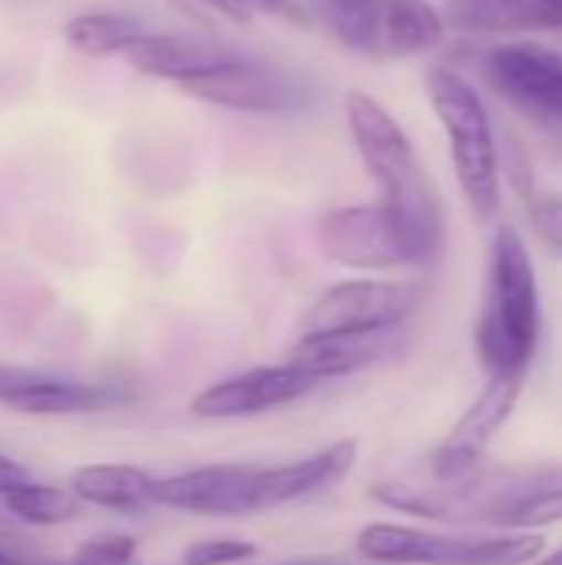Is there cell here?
<instances>
[{"label": "cell", "instance_id": "cell-1", "mask_svg": "<svg viewBox=\"0 0 562 565\" xmlns=\"http://www.w3.org/2000/svg\"><path fill=\"white\" fill-rule=\"evenodd\" d=\"M344 119L368 179L378 185V202L388 205L437 258L444 245V209L404 126L364 89L344 96Z\"/></svg>", "mask_w": 562, "mask_h": 565}, {"label": "cell", "instance_id": "cell-2", "mask_svg": "<svg viewBox=\"0 0 562 565\" xmlns=\"http://www.w3.org/2000/svg\"><path fill=\"white\" fill-rule=\"evenodd\" d=\"M543 338L540 278L517 225H500L490 245L484 311L477 321V358L487 377H523Z\"/></svg>", "mask_w": 562, "mask_h": 565}, {"label": "cell", "instance_id": "cell-3", "mask_svg": "<svg viewBox=\"0 0 562 565\" xmlns=\"http://www.w3.org/2000/svg\"><path fill=\"white\" fill-rule=\"evenodd\" d=\"M427 96L444 129L460 195L477 222H494L503 202V162L480 89L450 66L427 70Z\"/></svg>", "mask_w": 562, "mask_h": 565}, {"label": "cell", "instance_id": "cell-4", "mask_svg": "<svg viewBox=\"0 0 562 565\" xmlns=\"http://www.w3.org/2000/svg\"><path fill=\"white\" fill-rule=\"evenodd\" d=\"M325 30L368 60H417L444 46L447 17L431 0H315Z\"/></svg>", "mask_w": 562, "mask_h": 565}, {"label": "cell", "instance_id": "cell-5", "mask_svg": "<svg viewBox=\"0 0 562 565\" xmlns=\"http://www.w3.org/2000/svg\"><path fill=\"white\" fill-rule=\"evenodd\" d=\"M547 553L537 533L444 536L401 523H371L358 533V556L381 565H530Z\"/></svg>", "mask_w": 562, "mask_h": 565}, {"label": "cell", "instance_id": "cell-6", "mask_svg": "<svg viewBox=\"0 0 562 565\" xmlns=\"http://www.w3.org/2000/svg\"><path fill=\"white\" fill-rule=\"evenodd\" d=\"M321 252L351 271H401L431 265L424 242L381 202L331 209L318 222Z\"/></svg>", "mask_w": 562, "mask_h": 565}, {"label": "cell", "instance_id": "cell-7", "mask_svg": "<svg viewBox=\"0 0 562 565\" xmlns=\"http://www.w3.org/2000/svg\"><path fill=\"white\" fill-rule=\"evenodd\" d=\"M179 89L209 106H222L248 116H291L308 109L315 99V86L305 76L278 63L235 56V53H229L212 70L192 76Z\"/></svg>", "mask_w": 562, "mask_h": 565}, {"label": "cell", "instance_id": "cell-8", "mask_svg": "<svg viewBox=\"0 0 562 565\" xmlns=\"http://www.w3.org/2000/svg\"><path fill=\"white\" fill-rule=\"evenodd\" d=\"M517 477L520 470H487V467L457 480H437L427 473V477H404V480L381 483L371 490V497L391 510L424 520L494 523Z\"/></svg>", "mask_w": 562, "mask_h": 565}, {"label": "cell", "instance_id": "cell-9", "mask_svg": "<svg viewBox=\"0 0 562 565\" xmlns=\"http://www.w3.org/2000/svg\"><path fill=\"white\" fill-rule=\"evenodd\" d=\"M484 83L517 113L562 126V50L537 40L494 43L477 56Z\"/></svg>", "mask_w": 562, "mask_h": 565}, {"label": "cell", "instance_id": "cell-10", "mask_svg": "<svg viewBox=\"0 0 562 565\" xmlns=\"http://www.w3.org/2000/svg\"><path fill=\"white\" fill-rule=\"evenodd\" d=\"M421 298L424 288L411 278H348L311 301L301 334L397 331L417 311Z\"/></svg>", "mask_w": 562, "mask_h": 565}, {"label": "cell", "instance_id": "cell-11", "mask_svg": "<svg viewBox=\"0 0 562 565\" xmlns=\"http://www.w3.org/2000/svg\"><path fill=\"white\" fill-rule=\"evenodd\" d=\"M520 394H523V377H487L477 401L427 457V473L437 480H457L477 473L484 467L487 450L513 417Z\"/></svg>", "mask_w": 562, "mask_h": 565}, {"label": "cell", "instance_id": "cell-12", "mask_svg": "<svg viewBox=\"0 0 562 565\" xmlns=\"http://www.w3.org/2000/svg\"><path fill=\"white\" fill-rule=\"evenodd\" d=\"M321 381L308 371L288 364L272 367H252L232 377L215 381L212 387L199 391L192 397V414L202 420H238V417H258L288 404L305 401Z\"/></svg>", "mask_w": 562, "mask_h": 565}, {"label": "cell", "instance_id": "cell-13", "mask_svg": "<svg viewBox=\"0 0 562 565\" xmlns=\"http://www.w3.org/2000/svg\"><path fill=\"white\" fill-rule=\"evenodd\" d=\"M136 394L119 384H89L70 381L56 374H43L33 367L0 364V407L30 417H73V414H99L129 404Z\"/></svg>", "mask_w": 562, "mask_h": 565}, {"label": "cell", "instance_id": "cell-14", "mask_svg": "<svg viewBox=\"0 0 562 565\" xmlns=\"http://www.w3.org/2000/svg\"><path fill=\"white\" fill-rule=\"evenodd\" d=\"M258 473L252 463H212L195 467L156 483V507L192 513V516H255Z\"/></svg>", "mask_w": 562, "mask_h": 565}, {"label": "cell", "instance_id": "cell-15", "mask_svg": "<svg viewBox=\"0 0 562 565\" xmlns=\"http://www.w3.org/2000/svg\"><path fill=\"white\" fill-rule=\"evenodd\" d=\"M358 463V444L354 440H338L325 450H315L301 460L278 463V467H262L258 473V507L278 510L308 497H318L331 487H338Z\"/></svg>", "mask_w": 562, "mask_h": 565}, {"label": "cell", "instance_id": "cell-16", "mask_svg": "<svg viewBox=\"0 0 562 565\" xmlns=\"http://www.w3.org/2000/svg\"><path fill=\"white\" fill-rule=\"evenodd\" d=\"M447 26L470 36H523L562 30V0H447Z\"/></svg>", "mask_w": 562, "mask_h": 565}, {"label": "cell", "instance_id": "cell-17", "mask_svg": "<svg viewBox=\"0 0 562 565\" xmlns=\"http://www.w3.org/2000/svg\"><path fill=\"white\" fill-rule=\"evenodd\" d=\"M394 348V331H338V334H301L291 348V364L318 377L321 384L331 377L354 374Z\"/></svg>", "mask_w": 562, "mask_h": 565}, {"label": "cell", "instance_id": "cell-18", "mask_svg": "<svg viewBox=\"0 0 562 565\" xmlns=\"http://www.w3.org/2000/svg\"><path fill=\"white\" fill-rule=\"evenodd\" d=\"M123 56L139 73L182 86L192 76H199V73L212 70L215 63H222L229 56V50H222L215 43L192 40V36H179V33H149L146 30Z\"/></svg>", "mask_w": 562, "mask_h": 565}, {"label": "cell", "instance_id": "cell-19", "mask_svg": "<svg viewBox=\"0 0 562 565\" xmlns=\"http://www.w3.org/2000/svg\"><path fill=\"white\" fill-rule=\"evenodd\" d=\"M156 477L132 463H89L70 480V490L83 507H99L113 513H142L156 507Z\"/></svg>", "mask_w": 562, "mask_h": 565}, {"label": "cell", "instance_id": "cell-20", "mask_svg": "<svg viewBox=\"0 0 562 565\" xmlns=\"http://www.w3.org/2000/svg\"><path fill=\"white\" fill-rule=\"evenodd\" d=\"M562 520V467L520 470L513 490L494 516L507 533H533Z\"/></svg>", "mask_w": 562, "mask_h": 565}, {"label": "cell", "instance_id": "cell-21", "mask_svg": "<svg viewBox=\"0 0 562 565\" xmlns=\"http://www.w3.org/2000/svg\"><path fill=\"white\" fill-rule=\"evenodd\" d=\"M142 33H146V26L136 17L113 13V10H86L63 23V40L83 56L126 53Z\"/></svg>", "mask_w": 562, "mask_h": 565}, {"label": "cell", "instance_id": "cell-22", "mask_svg": "<svg viewBox=\"0 0 562 565\" xmlns=\"http://www.w3.org/2000/svg\"><path fill=\"white\" fill-rule=\"evenodd\" d=\"M3 507L10 516H17L26 526H60L79 516L83 503L76 500L73 490L60 487H43V483H23L20 490L3 497Z\"/></svg>", "mask_w": 562, "mask_h": 565}, {"label": "cell", "instance_id": "cell-23", "mask_svg": "<svg viewBox=\"0 0 562 565\" xmlns=\"http://www.w3.org/2000/svg\"><path fill=\"white\" fill-rule=\"evenodd\" d=\"M527 212L537 238L562 258V195L556 192H530L527 195Z\"/></svg>", "mask_w": 562, "mask_h": 565}, {"label": "cell", "instance_id": "cell-24", "mask_svg": "<svg viewBox=\"0 0 562 565\" xmlns=\"http://www.w3.org/2000/svg\"><path fill=\"white\" fill-rule=\"evenodd\" d=\"M255 556H258L255 543L219 536V540H202V543L189 546L182 553V565H238L255 559Z\"/></svg>", "mask_w": 562, "mask_h": 565}, {"label": "cell", "instance_id": "cell-25", "mask_svg": "<svg viewBox=\"0 0 562 565\" xmlns=\"http://www.w3.org/2000/svg\"><path fill=\"white\" fill-rule=\"evenodd\" d=\"M136 550L139 543L132 536L109 533V536H96L83 543L66 565H129L136 559Z\"/></svg>", "mask_w": 562, "mask_h": 565}, {"label": "cell", "instance_id": "cell-26", "mask_svg": "<svg viewBox=\"0 0 562 565\" xmlns=\"http://www.w3.org/2000/svg\"><path fill=\"white\" fill-rule=\"evenodd\" d=\"M242 7L252 13V17H282V20H305L298 0H242Z\"/></svg>", "mask_w": 562, "mask_h": 565}, {"label": "cell", "instance_id": "cell-27", "mask_svg": "<svg viewBox=\"0 0 562 565\" xmlns=\"http://www.w3.org/2000/svg\"><path fill=\"white\" fill-rule=\"evenodd\" d=\"M23 483H30L26 467H20L17 460H10V457H3V454H0V500H3L7 493L20 490Z\"/></svg>", "mask_w": 562, "mask_h": 565}, {"label": "cell", "instance_id": "cell-28", "mask_svg": "<svg viewBox=\"0 0 562 565\" xmlns=\"http://www.w3.org/2000/svg\"><path fill=\"white\" fill-rule=\"evenodd\" d=\"M272 565H381V563L348 559V556H298V559H285V563H272Z\"/></svg>", "mask_w": 562, "mask_h": 565}, {"label": "cell", "instance_id": "cell-29", "mask_svg": "<svg viewBox=\"0 0 562 565\" xmlns=\"http://www.w3.org/2000/svg\"><path fill=\"white\" fill-rule=\"evenodd\" d=\"M0 565H30L17 550H13V543H7V540H0Z\"/></svg>", "mask_w": 562, "mask_h": 565}, {"label": "cell", "instance_id": "cell-30", "mask_svg": "<svg viewBox=\"0 0 562 565\" xmlns=\"http://www.w3.org/2000/svg\"><path fill=\"white\" fill-rule=\"evenodd\" d=\"M533 565H562V546L553 553V556H547V559H540V563Z\"/></svg>", "mask_w": 562, "mask_h": 565}]
</instances>
